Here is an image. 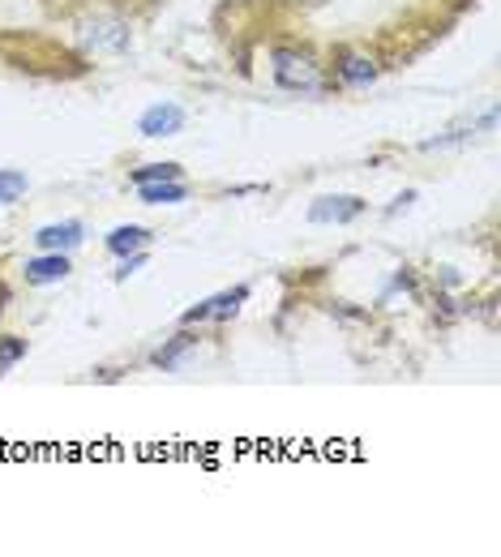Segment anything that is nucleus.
I'll return each instance as SVG.
<instances>
[{"label": "nucleus", "mask_w": 501, "mask_h": 557, "mask_svg": "<svg viewBox=\"0 0 501 557\" xmlns=\"http://www.w3.org/2000/svg\"><path fill=\"white\" fill-rule=\"evenodd\" d=\"M271 73H275V82L284 90H291V95H322L326 90L322 65L309 52H296V48H275L271 52Z\"/></svg>", "instance_id": "1"}, {"label": "nucleus", "mask_w": 501, "mask_h": 557, "mask_svg": "<svg viewBox=\"0 0 501 557\" xmlns=\"http://www.w3.org/2000/svg\"><path fill=\"white\" fill-rule=\"evenodd\" d=\"M77 39H82V48L95 52V57H116V52H125V48L134 44V30H129V22L116 17V13H95V17H86V22L77 26Z\"/></svg>", "instance_id": "2"}, {"label": "nucleus", "mask_w": 501, "mask_h": 557, "mask_svg": "<svg viewBox=\"0 0 501 557\" xmlns=\"http://www.w3.org/2000/svg\"><path fill=\"white\" fill-rule=\"evenodd\" d=\"M249 300V283H236V287H227V292H215V296H206V300H198L193 309H185L180 313V326H198V322H227V318H236L240 313V305Z\"/></svg>", "instance_id": "3"}, {"label": "nucleus", "mask_w": 501, "mask_h": 557, "mask_svg": "<svg viewBox=\"0 0 501 557\" xmlns=\"http://www.w3.org/2000/svg\"><path fill=\"white\" fill-rule=\"evenodd\" d=\"M185 108L180 103H172V99H163V103H150L142 116H138V134L142 138H176L180 129H185Z\"/></svg>", "instance_id": "4"}, {"label": "nucleus", "mask_w": 501, "mask_h": 557, "mask_svg": "<svg viewBox=\"0 0 501 557\" xmlns=\"http://www.w3.org/2000/svg\"><path fill=\"white\" fill-rule=\"evenodd\" d=\"M364 198L356 194H335V198H317L313 207H309V223H352L364 214Z\"/></svg>", "instance_id": "5"}, {"label": "nucleus", "mask_w": 501, "mask_h": 557, "mask_svg": "<svg viewBox=\"0 0 501 557\" xmlns=\"http://www.w3.org/2000/svg\"><path fill=\"white\" fill-rule=\"evenodd\" d=\"M86 240V227L77 223V219H65V223H48V227H39L35 232V245H39V253H70Z\"/></svg>", "instance_id": "6"}, {"label": "nucleus", "mask_w": 501, "mask_h": 557, "mask_svg": "<svg viewBox=\"0 0 501 557\" xmlns=\"http://www.w3.org/2000/svg\"><path fill=\"white\" fill-rule=\"evenodd\" d=\"M70 258L65 253H39V258H30L26 267H22V275L30 287H52V283H65L70 278Z\"/></svg>", "instance_id": "7"}, {"label": "nucleus", "mask_w": 501, "mask_h": 557, "mask_svg": "<svg viewBox=\"0 0 501 557\" xmlns=\"http://www.w3.org/2000/svg\"><path fill=\"white\" fill-rule=\"evenodd\" d=\"M489 134V129H498V112L489 108L480 121H463V125H454V129H446V134H437V138H425L421 141V150H450V146H463V141H472L476 134Z\"/></svg>", "instance_id": "8"}, {"label": "nucleus", "mask_w": 501, "mask_h": 557, "mask_svg": "<svg viewBox=\"0 0 501 557\" xmlns=\"http://www.w3.org/2000/svg\"><path fill=\"white\" fill-rule=\"evenodd\" d=\"M193 348H198V335L185 326V331H180V335H172L163 348L150 351V364H154V369H163V373H176V369L185 364V356H189Z\"/></svg>", "instance_id": "9"}, {"label": "nucleus", "mask_w": 501, "mask_h": 557, "mask_svg": "<svg viewBox=\"0 0 501 557\" xmlns=\"http://www.w3.org/2000/svg\"><path fill=\"white\" fill-rule=\"evenodd\" d=\"M150 227H142V223H121V227H112L108 236H103V245H108V253H116V258H125V253H138V249H146L150 245Z\"/></svg>", "instance_id": "10"}, {"label": "nucleus", "mask_w": 501, "mask_h": 557, "mask_svg": "<svg viewBox=\"0 0 501 557\" xmlns=\"http://www.w3.org/2000/svg\"><path fill=\"white\" fill-rule=\"evenodd\" d=\"M138 198L146 207H180L189 198V185L185 181H150V185H138Z\"/></svg>", "instance_id": "11"}, {"label": "nucleus", "mask_w": 501, "mask_h": 557, "mask_svg": "<svg viewBox=\"0 0 501 557\" xmlns=\"http://www.w3.org/2000/svg\"><path fill=\"white\" fill-rule=\"evenodd\" d=\"M335 73H339L343 86H373V82H377V65H373L368 57H352V52L335 65Z\"/></svg>", "instance_id": "12"}, {"label": "nucleus", "mask_w": 501, "mask_h": 557, "mask_svg": "<svg viewBox=\"0 0 501 557\" xmlns=\"http://www.w3.org/2000/svg\"><path fill=\"white\" fill-rule=\"evenodd\" d=\"M134 185H150V181H185V168L180 163H146V168H134L129 172Z\"/></svg>", "instance_id": "13"}, {"label": "nucleus", "mask_w": 501, "mask_h": 557, "mask_svg": "<svg viewBox=\"0 0 501 557\" xmlns=\"http://www.w3.org/2000/svg\"><path fill=\"white\" fill-rule=\"evenodd\" d=\"M30 189V176L17 168H0V207H13L22 194Z\"/></svg>", "instance_id": "14"}, {"label": "nucleus", "mask_w": 501, "mask_h": 557, "mask_svg": "<svg viewBox=\"0 0 501 557\" xmlns=\"http://www.w3.org/2000/svg\"><path fill=\"white\" fill-rule=\"evenodd\" d=\"M17 360H26V339L4 335V339H0V377H4V373H9Z\"/></svg>", "instance_id": "15"}, {"label": "nucleus", "mask_w": 501, "mask_h": 557, "mask_svg": "<svg viewBox=\"0 0 501 557\" xmlns=\"http://www.w3.org/2000/svg\"><path fill=\"white\" fill-rule=\"evenodd\" d=\"M412 202H416V189H408V194H399V198H394V207L386 210V219H394V214H403V210H412Z\"/></svg>", "instance_id": "16"}, {"label": "nucleus", "mask_w": 501, "mask_h": 557, "mask_svg": "<svg viewBox=\"0 0 501 557\" xmlns=\"http://www.w3.org/2000/svg\"><path fill=\"white\" fill-rule=\"evenodd\" d=\"M4 300H9V292H4V287H0V313H4Z\"/></svg>", "instance_id": "17"}]
</instances>
